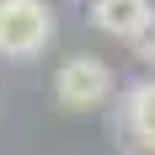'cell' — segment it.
<instances>
[{"label": "cell", "mask_w": 155, "mask_h": 155, "mask_svg": "<svg viewBox=\"0 0 155 155\" xmlns=\"http://www.w3.org/2000/svg\"><path fill=\"white\" fill-rule=\"evenodd\" d=\"M54 38L48 0H0V59H38Z\"/></svg>", "instance_id": "cell-1"}, {"label": "cell", "mask_w": 155, "mask_h": 155, "mask_svg": "<svg viewBox=\"0 0 155 155\" xmlns=\"http://www.w3.org/2000/svg\"><path fill=\"white\" fill-rule=\"evenodd\" d=\"M54 96H59V107L70 112H96L112 102V70L96 54H70V59L54 70Z\"/></svg>", "instance_id": "cell-2"}, {"label": "cell", "mask_w": 155, "mask_h": 155, "mask_svg": "<svg viewBox=\"0 0 155 155\" xmlns=\"http://www.w3.org/2000/svg\"><path fill=\"white\" fill-rule=\"evenodd\" d=\"M150 11H155L150 0H91V5H86L91 27L107 32V38H134V32L144 27V16H150Z\"/></svg>", "instance_id": "cell-3"}, {"label": "cell", "mask_w": 155, "mask_h": 155, "mask_svg": "<svg viewBox=\"0 0 155 155\" xmlns=\"http://www.w3.org/2000/svg\"><path fill=\"white\" fill-rule=\"evenodd\" d=\"M128 43H134V54H139L144 64H155V11L144 16V27L134 32V38H128Z\"/></svg>", "instance_id": "cell-5"}, {"label": "cell", "mask_w": 155, "mask_h": 155, "mask_svg": "<svg viewBox=\"0 0 155 155\" xmlns=\"http://www.w3.org/2000/svg\"><path fill=\"white\" fill-rule=\"evenodd\" d=\"M123 134L134 139V150L155 155V80H139L123 96Z\"/></svg>", "instance_id": "cell-4"}]
</instances>
